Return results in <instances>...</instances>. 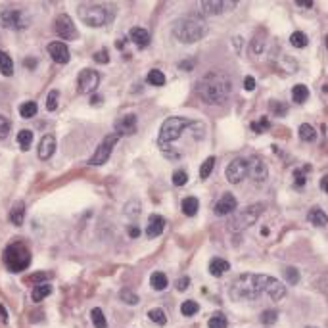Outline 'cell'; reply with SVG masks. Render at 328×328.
Instances as JSON below:
<instances>
[{
	"instance_id": "42",
	"label": "cell",
	"mask_w": 328,
	"mask_h": 328,
	"mask_svg": "<svg viewBox=\"0 0 328 328\" xmlns=\"http://www.w3.org/2000/svg\"><path fill=\"white\" fill-rule=\"evenodd\" d=\"M58 96H60L58 90H50L48 92V96H46V109L48 111H54L58 108Z\"/></svg>"
},
{
	"instance_id": "50",
	"label": "cell",
	"mask_w": 328,
	"mask_h": 328,
	"mask_svg": "<svg viewBox=\"0 0 328 328\" xmlns=\"http://www.w3.org/2000/svg\"><path fill=\"white\" fill-rule=\"evenodd\" d=\"M188 286H190V278H188V276H181V278L177 280V290H179V292H184Z\"/></svg>"
},
{
	"instance_id": "16",
	"label": "cell",
	"mask_w": 328,
	"mask_h": 328,
	"mask_svg": "<svg viewBox=\"0 0 328 328\" xmlns=\"http://www.w3.org/2000/svg\"><path fill=\"white\" fill-rule=\"evenodd\" d=\"M48 54H50V58L56 62V64H68L69 62V48L62 42V40H54L48 44Z\"/></svg>"
},
{
	"instance_id": "43",
	"label": "cell",
	"mask_w": 328,
	"mask_h": 328,
	"mask_svg": "<svg viewBox=\"0 0 328 328\" xmlns=\"http://www.w3.org/2000/svg\"><path fill=\"white\" fill-rule=\"evenodd\" d=\"M252 129H254L255 133H265V131L269 129V119H267V117H261L259 121H254V123H252Z\"/></svg>"
},
{
	"instance_id": "19",
	"label": "cell",
	"mask_w": 328,
	"mask_h": 328,
	"mask_svg": "<svg viewBox=\"0 0 328 328\" xmlns=\"http://www.w3.org/2000/svg\"><path fill=\"white\" fill-rule=\"evenodd\" d=\"M163 228H165V219H163L161 215H152V217L148 219L146 234H148L150 238H157V236L163 232Z\"/></svg>"
},
{
	"instance_id": "51",
	"label": "cell",
	"mask_w": 328,
	"mask_h": 328,
	"mask_svg": "<svg viewBox=\"0 0 328 328\" xmlns=\"http://www.w3.org/2000/svg\"><path fill=\"white\" fill-rule=\"evenodd\" d=\"M263 46H265V40H263V38L259 40V36H255L254 42H252V52H254V54H261Z\"/></svg>"
},
{
	"instance_id": "39",
	"label": "cell",
	"mask_w": 328,
	"mask_h": 328,
	"mask_svg": "<svg viewBox=\"0 0 328 328\" xmlns=\"http://www.w3.org/2000/svg\"><path fill=\"white\" fill-rule=\"evenodd\" d=\"M276 321H278V313H276L275 309H267L265 313H261V323H263L265 327L275 325Z\"/></svg>"
},
{
	"instance_id": "54",
	"label": "cell",
	"mask_w": 328,
	"mask_h": 328,
	"mask_svg": "<svg viewBox=\"0 0 328 328\" xmlns=\"http://www.w3.org/2000/svg\"><path fill=\"white\" fill-rule=\"evenodd\" d=\"M129 234H131V238H137V236H140V228L138 226H129Z\"/></svg>"
},
{
	"instance_id": "35",
	"label": "cell",
	"mask_w": 328,
	"mask_h": 328,
	"mask_svg": "<svg viewBox=\"0 0 328 328\" xmlns=\"http://www.w3.org/2000/svg\"><path fill=\"white\" fill-rule=\"evenodd\" d=\"M148 319L152 321V323H155V325H159V327H163L165 323H167V317H165V311L163 309H150L148 311Z\"/></svg>"
},
{
	"instance_id": "29",
	"label": "cell",
	"mask_w": 328,
	"mask_h": 328,
	"mask_svg": "<svg viewBox=\"0 0 328 328\" xmlns=\"http://www.w3.org/2000/svg\"><path fill=\"white\" fill-rule=\"evenodd\" d=\"M90 321H92L94 328H106L108 327V321H106L104 311L100 309V307H94V309L90 311Z\"/></svg>"
},
{
	"instance_id": "11",
	"label": "cell",
	"mask_w": 328,
	"mask_h": 328,
	"mask_svg": "<svg viewBox=\"0 0 328 328\" xmlns=\"http://www.w3.org/2000/svg\"><path fill=\"white\" fill-rule=\"evenodd\" d=\"M224 175H226V181H228L230 184L242 182V181L248 177V159H246V157H236V159H232V161L226 165Z\"/></svg>"
},
{
	"instance_id": "25",
	"label": "cell",
	"mask_w": 328,
	"mask_h": 328,
	"mask_svg": "<svg viewBox=\"0 0 328 328\" xmlns=\"http://www.w3.org/2000/svg\"><path fill=\"white\" fill-rule=\"evenodd\" d=\"M52 293V286L48 282H42V284H36L33 288V293H31V297H33V301H42L44 297H48Z\"/></svg>"
},
{
	"instance_id": "60",
	"label": "cell",
	"mask_w": 328,
	"mask_h": 328,
	"mask_svg": "<svg viewBox=\"0 0 328 328\" xmlns=\"http://www.w3.org/2000/svg\"><path fill=\"white\" fill-rule=\"evenodd\" d=\"M307 328H315V327H307Z\"/></svg>"
},
{
	"instance_id": "45",
	"label": "cell",
	"mask_w": 328,
	"mask_h": 328,
	"mask_svg": "<svg viewBox=\"0 0 328 328\" xmlns=\"http://www.w3.org/2000/svg\"><path fill=\"white\" fill-rule=\"evenodd\" d=\"M284 276H286V280L292 282V284H297V282H299V273H297L295 267H288V269L284 271Z\"/></svg>"
},
{
	"instance_id": "24",
	"label": "cell",
	"mask_w": 328,
	"mask_h": 328,
	"mask_svg": "<svg viewBox=\"0 0 328 328\" xmlns=\"http://www.w3.org/2000/svg\"><path fill=\"white\" fill-rule=\"evenodd\" d=\"M198 209H200V202H198V198L188 196V198H184V200H182V213H184L186 217H194V215L198 213Z\"/></svg>"
},
{
	"instance_id": "30",
	"label": "cell",
	"mask_w": 328,
	"mask_h": 328,
	"mask_svg": "<svg viewBox=\"0 0 328 328\" xmlns=\"http://www.w3.org/2000/svg\"><path fill=\"white\" fill-rule=\"evenodd\" d=\"M19 115L23 117V119H31L36 115V102H23L19 106Z\"/></svg>"
},
{
	"instance_id": "32",
	"label": "cell",
	"mask_w": 328,
	"mask_h": 328,
	"mask_svg": "<svg viewBox=\"0 0 328 328\" xmlns=\"http://www.w3.org/2000/svg\"><path fill=\"white\" fill-rule=\"evenodd\" d=\"M146 81H148L150 85H154V86H163L165 85V75H163L159 69H152V71H148Z\"/></svg>"
},
{
	"instance_id": "26",
	"label": "cell",
	"mask_w": 328,
	"mask_h": 328,
	"mask_svg": "<svg viewBox=\"0 0 328 328\" xmlns=\"http://www.w3.org/2000/svg\"><path fill=\"white\" fill-rule=\"evenodd\" d=\"M0 73L6 75V77L14 75V62H12V58L4 50H0Z\"/></svg>"
},
{
	"instance_id": "58",
	"label": "cell",
	"mask_w": 328,
	"mask_h": 328,
	"mask_svg": "<svg viewBox=\"0 0 328 328\" xmlns=\"http://www.w3.org/2000/svg\"><path fill=\"white\" fill-rule=\"evenodd\" d=\"M295 4H297V6H301V8H311V6H313V2H301V0H297V2H295Z\"/></svg>"
},
{
	"instance_id": "56",
	"label": "cell",
	"mask_w": 328,
	"mask_h": 328,
	"mask_svg": "<svg viewBox=\"0 0 328 328\" xmlns=\"http://www.w3.org/2000/svg\"><path fill=\"white\" fill-rule=\"evenodd\" d=\"M102 104V96L100 94H94L92 98H90V106H100Z\"/></svg>"
},
{
	"instance_id": "28",
	"label": "cell",
	"mask_w": 328,
	"mask_h": 328,
	"mask_svg": "<svg viewBox=\"0 0 328 328\" xmlns=\"http://www.w3.org/2000/svg\"><path fill=\"white\" fill-rule=\"evenodd\" d=\"M150 284H152V288L154 290H165L167 286H169V280H167V276H165V273H154V275L150 276Z\"/></svg>"
},
{
	"instance_id": "21",
	"label": "cell",
	"mask_w": 328,
	"mask_h": 328,
	"mask_svg": "<svg viewBox=\"0 0 328 328\" xmlns=\"http://www.w3.org/2000/svg\"><path fill=\"white\" fill-rule=\"evenodd\" d=\"M230 271V263L228 261H224L221 257H215L209 261V273L213 276H221L224 273H228Z\"/></svg>"
},
{
	"instance_id": "23",
	"label": "cell",
	"mask_w": 328,
	"mask_h": 328,
	"mask_svg": "<svg viewBox=\"0 0 328 328\" xmlns=\"http://www.w3.org/2000/svg\"><path fill=\"white\" fill-rule=\"evenodd\" d=\"M307 221H311L315 226H327V213L321 207H313L307 213Z\"/></svg>"
},
{
	"instance_id": "38",
	"label": "cell",
	"mask_w": 328,
	"mask_h": 328,
	"mask_svg": "<svg viewBox=\"0 0 328 328\" xmlns=\"http://www.w3.org/2000/svg\"><path fill=\"white\" fill-rule=\"evenodd\" d=\"M207 327H209V328H226V327H228V323H226V317H224L223 313H215V315L209 319Z\"/></svg>"
},
{
	"instance_id": "22",
	"label": "cell",
	"mask_w": 328,
	"mask_h": 328,
	"mask_svg": "<svg viewBox=\"0 0 328 328\" xmlns=\"http://www.w3.org/2000/svg\"><path fill=\"white\" fill-rule=\"evenodd\" d=\"M25 221V204L23 202H16L12 209H10V223L19 226V224Z\"/></svg>"
},
{
	"instance_id": "48",
	"label": "cell",
	"mask_w": 328,
	"mask_h": 328,
	"mask_svg": "<svg viewBox=\"0 0 328 328\" xmlns=\"http://www.w3.org/2000/svg\"><path fill=\"white\" fill-rule=\"evenodd\" d=\"M293 179H295V186L297 188H303V184H305V175L301 169H295L293 171Z\"/></svg>"
},
{
	"instance_id": "57",
	"label": "cell",
	"mask_w": 328,
	"mask_h": 328,
	"mask_svg": "<svg viewBox=\"0 0 328 328\" xmlns=\"http://www.w3.org/2000/svg\"><path fill=\"white\" fill-rule=\"evenodd\" d=\"M192 66H194V62H181V64H179V68L186 69V71H190V69H192Z\"/></svg>"
},
{
	"instance_id": "8",
	"label": "cell",
	"mask_w": 328,
	"mask_h": 328,
	"mask_svg": "<svg viewBox=\"0 0 328 328\" xmlns=\"http://www.w3.org/2000/svg\"><path fill=\"white\" fill-rule=\"evenodd\" d=\"M29 25V17L16 8H2L0 10V27L4 29H23Z\"/></svg>"
},
{
	"instance_id": "27",
	"label": "cell",
	"mask_w": 328,
	"mask_h": 328,
	"mask_svg": "<svg viewBox=\"0 0 328 328\" xmlns=\"http://www.w3.org/2000/svg\"><path fill=\"white\" fill-rule=\"evenodd\" d=\"M307 98H309V88L305 85H295L292 88V100L295 104L307 102Z\"/></svg>"
},
{
	"instance_id": "34",
	"label": "cell",
	"mask_w": 328,
	"mask_h": 328,
	"mask_svg": "<svg viewBox=\"0 0 328 328\" xmlns=\"http://www.w3.org/2000/svg\"><path fill=\"white\" fill-rule=\"evenodd\" d=\"M307 42H309L307 35L301 33V31H293L292 36H290V44L295 48H303V46H307Z\"/></svg>"
},
{
	"instance_id": "18",
	"label": "cell",
	"mask_w": 328,
	"mask_h": 328,
	"mask_svg": "<svg viewBox=\"0 0 328 328\" xmlns=\"http://www.w3.org/2000/svg\"><path fill=\"white\" fill-rule=\"evenodd\" d=\"M56 152V137L54 135H44V137L40 138V144H38V150H36V154L40 159H50L52 155Z\"/></svg>"
},
{
	"instance_id": "15",
	"label": "cell",
	"mask_w": 328,
	"mask_h": 328,
	"mask_svg": "<svg viewBox=\"0 0 328 328\" xmlns=\"http://www.w3.org/2000/svg\"><path fill=\"white\" fill-rule=\"evenodd\" d=\"M238 206V202H236V198L230 194V192H226L223 194L221 198H219V202L215 204V215H219V217H224V215H230L234 209Z\"/></svg>"
},
{
	"instance_id": "10",
	"label": "cell",
	"mask_w": 328,
	"mask_h": 328,
	"mask_svg": "<svg viewBox=\"0 0 328 328\" xmlns=\"http://www.w3.org/2000/svg\"><path fill=\"white\" fill-rule=\"evenodd\" d=\"M100 85V73L96 69H83L77 77V90L81 94H90Z\"/></svg>"
},
{
	"instance_id": "55",
	"label": "cell",
	"mask_w": 328,
	"mask_h": 328,
	"mask_svg": "<svg viewBox=\"0 0 328 328\" xmlns=\"http://www.w3.org/2000/svg\"><path fill=\"white\" fill-rule=\"evenodd\" d=\"M25 66H27V69H35V66H36V58H25Z\"/></svg>"
},
{
	"instance_id": "9",
	"label": "cell",
	"mask_w": 328,
	"mask_h": 328,
	"mask_svg": "<svg viewBox=\"0 0 328 328\" xmlns=\"http://www.w3.org/2000/svg\"><path fill=\"white\" fill-rule=\"evenodd\" d=\"M117 140H119L117 135H108V137H104V140L98 144V148H96V152L88 159V163H90V165H104V163L109 159V155L113 152Z\"/></svg>"
},
{
	"instance_id": "59",
	"label": "cell",
	"mask_w": 328,
	"mask_h": 328,
	"mask_svg": "<svg viewBox=\"0 0 328 328\" xmlns=\"http://www.w3.org/2000/svg\"><path fill=\"white\" fill-rule=\"evenodd\" d=\"M327 182H328V179L327 177H323V181H321V188H323V192H327Z\"/></svg>"
},
{
	"instance_id": "2",
	"label": "cell",
	"mask_w": 328,
	"mask_h": 328,
	"mask_svg": "<svg viewBox=\"0 0 328 328\" xmlns=\"http://www.w3.org/2000/svg\"><path fill=\"white\" fill-rule=\"evenodd\" d=\"M196 92L207 106H223L232 94V79L224 71H209L200 79Z\"/></svg>"
},
{
	"instance_id": "3",
	"label": "cell",
	"mask_w": 328,
	"mask_h": 328,
	"mask_svg": "<svg viewBox=\"0 0 328 328\" xmlns=\"http://www.w3.org/2000/svg\"><path fill=\"white\" fill-rule=\"evenodd\" d=\"M77 16L88 27H104L113 21L115 6L102 2H81L77 6Z\"/></svg>"
},
{
	"instance_id": "14",
	"label": "cell",
	"mask_w": 328,
	"mask_h": 328,
	"mask_svg": "<svg viewBox=\"0 0 328 328\" xmlns=\"http://www.w3.org/2000/svg\"><path fill=\"white\" fill-rule=\"evenodd\" d=\"M137 113H125L115 121V135L117 137H131L137 133Z\"/></svg>"
},
{
	"instance_id": "49",
	"label": "cell",
	"mask_w": 328,
	"mask_h": 328,
	"mask_svg": "<svg viewBox=\"0 0 328 328\" xmlns=\"http://www.w3.org/2000/svg\"><path fill=\"white\" fill-rule=\"evenodd\" d=\"M94 62H98V64H108L109 62V54L108 50H98L94 54Z\"/></svg>"
},
{
	"instance_id": "33",
	"label": "cell",
	"mask_w": 328,
	"mask_h": 328,
	"mask_svg": "<svg viewBox=\"0 0 328 328\" xmlns=\"http://www.w3.org/2000/svg\"><path fill=\"white\" fill-rule=\"evenodd\" d=\"M299 138H301L303 142H313V140L317 138V131L311 127L309 123H303V125L299 127Z\"/></svg>"
},
{
	"instance_id": "17",
	"label": "cell",
	"mask_w": 328,
	"mask_h": 328,
	"mask_svg": "<svg viewBox=\"0 0 328 328\" xmlns=\"http://www.w3.org/2000/svg\"><path fill=\"white\" fill-rule=\"evenodd\" d=\"M267 165H265V161L263 159H259V157H250L248 159V175L254 179V181H265L267 179Z\"/></svg>"
},
{
	"instance_id": "31",
	"label": "cell",
	"mask_w": 328,
	"mask_h": 328,
	"mask_svg": "<svg viewBox=\"0 0 328 328\" xmlns=\"http://www.w3.org/2000/svg\"><path fill=\"white\" fill-rule=\"evenodd\" d=\"M17 142H19V146H21L23 152L29 150V148H31V142H33V133L27 131V129L19 131V133H17Z\"/></svg>"
},
{
	"instance_id": "13",
	"label": "cell",
	"mask_w": 328,
	"mask_h": 328,
	"mask_svg": "<svg viewBox=\"0 0 328 328\" xmlns=\"http://www.w3.org/2000/svg\"><path fill=\"white\" fill-rule=\"evenodd\" d=\"M200 14L202 16H219L226 10H232L236 6V2H224V0H202L200 4Z\"/></svg>"
},
{
	"instance_id": "36",
	"label": "cell",
	"mask_w": 328,
	"mask_h": 328,
	"mask_svg": "<svg viewBox=\"0 0 328 328\" xmlns=\"http://www.w3.org/2000/svg\"><path fill=\"white\" fill-rule=\"evenodd\" d=\"M198 311H200V305H198L194 299H186V301L181 305V313H182L184 317H194Z\"/></svg>"
},
{
	"instance_id": "7",
	"label": "cell",
	"mask_w": 328,
	"mask_h": 328,
	"mask_svg": "<svg viewBox=\"0 0 328 328\" xmlns=\"http://www.w3.org/2000/svg\"><path fill=\"white\" fill-rule=\"evenodd\" d=\"M263 211H265V206H263V204H252V206L246 207L242 213H238V215L230 221L228 228L234 230V232H242V230L250 228L252 224L255 223L259 217H261Z\"/></svg>"
},
{
	"instance_id": "52",
	"label": "cell",
	"mask_w": 328,
	"mask_h": 328,
	"mask_svg": "<svg viewBox=\"0 0 328 328\" xmlns=\"http://www.w3.org/2000/svg\"><path fill=\"white\" fill-rule=\"evenodd\" d=\"M46 278H48V275H46V273H35V275H31L29 278H27V282H29V284H31V282H38V280L46 282Z\"/></svg>"
},
{
	"instance_id": "53",
	"label": "cell",
	"mask_w": 328,
	"mask_h": 328,
	"mask_svg": "<svg viewBox=\"0 0 328 328\" xmlns=\"http://www.w3.org/2000/svg\"><path fill=\"white\" fill-rule=\"evenodd\" d=\"M244 88H246V90H254V88H255V79H254L252 75L244 77Z\"/></svg>"
},
{
	"instance_id": "5",
	"label": "cell",
	"mask_w": 328,
	"mask_h": 328,
	"mask_svg": "<svg viewBox=\"0 0 328 328\" xmlns=\"http://www.w3.org/2000/svg\"><path fill=\"white\" fill-rule=\"evenodd\" d=\"M2 261L10 273H21L31 265V252L23 242H14L4 250Z\"/></svg>"
},
{
	"instance_id": "47",
	"label": "cell",
	"mask_w": 328,
	"mask_h": 328,
	"mask_svg": "<svg viewBox=\"0 0 328 328\" xmlns=\"http://www.w3.org/2000/svg\"><path fill=\"white\" fill-rule=\"evenodd\" d=\"M125 213H127V215H131V217L135 219L138 213H140V204H137V202H131L129 206L125 207Z\"/></svg>"
},
{
	"instance_id": "44",
	"label": "cell",
	"mask_w": 328,
	"mask_h": 328,
	"mask_svg": "<svg viewBox=\"0 0 328 328\" xmlns=\"http://www.w3.org/2000/svg\"><path fill=\"white\" fill-rule=\"evenodd\" d=\"M10 129H12V125H10V121L6 119L4 115H0V140H4V138L8 137V133H10Z\"/></svg>"
},
{
	"instance_id": "12",
	"label": "cell",
	"mask_w": 328,
	"mask_h": 328,
	"mask_svg": "<svg viewBox=\"0 0 328 328\" xmlns=\"http://www.w3.org/2000/svg\"><path fill=\"white\" fill-rule=\"evenodd\" d=\"M54 29H56L58 36H62V40H75V38H79V31H77L73 19L68 14H62V16L56 17Z\"/></svg>"
},
{
	"instance_id": "37",
	"label": "cell",
	"mask_w": 328,
	"mask_h": 328,
	"mask_svg": "<svg viewBox=\"0 0 328 328\" xmlns=\"http://www.w3.org/2000/svg\"><path fill=\"white\" fill-rule=\"evenodd\" d=\"M213 167H215V157L209 155L206 161L200 165V179H207L211 175V171H213Z\"/></svg>"
},
{
	"instance_id": "1",
	"label": "cell",
	"mask_w": 328,
	"mask_h": 328,
	"mask_svg": "<svg viewBox=\"0 0 328 328\" xmlns=\"http://www.w3.org/2000/svg\"><path fill=\"white\" fill-rule=\"evenodd\" d=\"M228 293L232 299H259L261 295H267L269 299L278 301L286 295V286L276 280L275 276L269 275H255V273H244L240 275L228 288Z\"/></svg>"
},
{
	"instance_id": "46",
	"label": "cell",
	"mask_w": 328,
	"mask_h": 328,
	"mask_svg": "<svg viewBox=\"0 0 328 328\" xmlns=\"http://www.w3.org/2000/svg\"><path fill=\"white\" fill-rule=\"evenodd\" d=\"M271 109L275 111V115H286V111H288V106L282 102H271Z\"/></svg>"
},
{
	"instance_id": "20",
	"label": "cell",
	"mask_w": 328,
	"mask_h": 328,
	"mask_svg": "<svg viewBox=\"0 0 328 328\" xmlns=\"http://www.w3.org/2000/svg\"><path fill=\"white\" fill-rule=\"evenodd\" d=\"M129 36H131V40L137 44L138 48H146L150 44V33L144 27H133L129 31Z\"/></svg>"
},
{
	"instance_id": "40",
	"label": "cell",
	"mask_w": 328,
	"mask_h": 328,
	"mask_svg": "<svg viewBox=\"0 0 328 328\" xmlns=\"http://www.w3.org/2000/svg\"><path fill=\"white\" fill-rule=\"evenodd\" d=\"M119 297H121V301L129 303V305H137L138 301H140V297H138L135 292H131V290H121Z\"/></svg>"
},
{
	"instance_id": "41",
	"label": "cell",
	"mask_w": 328,
	"mask_h": 328,
	"mask_svg": "<svg viewBox=\"0 0 328 328\" xmlns=\"http://www.w3.org/2000/svg\"><path fill=\"white\" fill-rule=\"evenodd\" d=\"M186 182H188V175H186V171L179 169V171L173 173V184H175V186H184Z\"/></svg>"
},
{
	"instance_id": "6",
	"label": "cell",
	"mask_w": 328,
	"mask_h": 328,
	"mask_svg": "<svg viewBox=\"0 0 328 328\" xmlns=\"http://www.w3.org/2000/svg\"><path fill=\"white\" fill-rule=\"evenodd\" d=\"M190 125H192V121L186 119V117H169V119H165L163 125H161V129H159L157 144L159 146H167V144L175 142Z\"/></svg>"
},
{
	"instance_id": "4",
	"label": "cell",
	"mask_w": 328,
	"mask_h": 328,
	"mask_svg": "<svg viewBox=\"0 0 328 328\" xmlns=\"http://www.w3.org/2000/svg\"><path fill=\"white\" fill-rule=\"evenodd\" d=\"M173 35L179 42H184V44H192V42H198L202 40L207 35V23L202 17L196 16H186L181 17L175 21L173 25Z\"/></svg>"
}]
</instances>
